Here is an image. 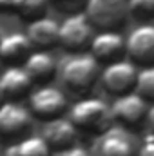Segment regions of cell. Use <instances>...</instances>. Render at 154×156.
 Returning <instances> with one entry per match:
<instances>
[{
    "label": "cell",
    "instance_id": "cell-23",
    "mask_svg": "<svg viewBox=\"0 0 154 156\" xmlns=\"http://www.w3.org/2000/svg\"><path fill=\"white\" fill-rule=\"evenodd\" d=\"M53 156H89V153L80 147V145H75V147H69L65 151H60V153H54Z\"/></svg>",
    "mask_w": 154,
    "mask_h": 156
},
{
    "label": "cell",
    "instance_id": "cell-16",
    "mask_svg": "<svg viewBox=\"0 0 154 156\" xmlns=\"http://www.w3.org/2000/svg\"><path fill=\"white\" fill-rule=\"evenodd\" d=\"M31 44L24 33H9L0 38V60L5 64H20L33 53Z\"/></svg>",
    "mask_w": 154,
    "mask_h": 156
},
{
    "label": "cell",
    "instance_id": "cell-19",
    "mask_svg": "<svg viewBox=\"0 0 154 156\" xmlns=\"http://www.w3.org/2000/svg\"><path fill=\"white\" fill-rule=\"evenodd\" d=\"M134 93L142 96L145 102L147 100L154 102V66H145L142 71H138Z\"/></svg>",
    "mask_w": 154,
    "mask_h": 156
},
{
    "label": "cell",
    "instance_id": "cell-6",
    "mask_svg": "<svg viewBox=\"0 0 154 156\" xmlns=\"http://www.w3.org/2000/svg\"><path fill=\"white\" fill-rule=\"evenodd\" d=\"M91 40H93V27L83 13L69 15L58 26V44L71 53L82 51L85 45L91 44Z\"/></svg>",
    "mask_w": 154,
    "mask_h": 156
},
{
    "label": "cell",
    "instance_id": "cell-11",
    "mask_svg": "<svg viewBox=\"0 0 154 156\" xmlns=\"http://www.w3.org/2000/svg\"><path fill=\"white\" fill-rule=\"evenodd\" d=\"M76 136L78 131L76 127L69 122V118H54L45 122L44 129H42V140L45 142V145L51 149V153H60L65 151L69 147L76 145Z\"/></svg>",
    "mask_w": 154,
    "mask_h": 156
},
{
    "label": "cell",
    "instance_id": "cell-12",
    "mask_svg": "<svg viewBox=\"0 0 154 156\" xmlns=\"http://www.w3.org/2000/svg\"><path fill=\"white\" fill-rule=\"evenodd\" d=\"M91 56L100 64H113L121 60L125 53V40L118 31H100L91 40Z\"/></svg>",
    "mask_w": 154,
    "mask_h": 156
},
{
    "label": "cell",
    "instance_id": "cell-2",
    "mask_svg": "<svg viewBox=\"0 0 154 156\" xmlns=\"http://www.w3.org/2000/svg\"><path fill=\"white\" fill-rule=\"evenodd\" d=\"M60 76L69 91L82 94L87 93L100 78V64L91 55L78 53L64 62Z\"/></svg>",
    "mask_w": 154,
    "mask_h": 156
},
{
    "label": "cell",
    "instance_id": "cell-9",
    "mask_svg": "<svg viewBox=\"0 0 154 156\" xmlns=\"http://www.w3.org/2000/svg\"><path fill=\"white\" fill-rule=\"evenodd\" d=\"M147 109L149 105L142 96H138L136 93H127L116 96L114 104L111 105V116L123 127H136L145 120Z\"/></svg>",
    "mask_w": 154,
    "mask_h": 156
},
{
    "label": "cell",
    "instance_id": "cell-17",
    "mask_svg": "<svg viewBox=\"0 0 154 156\" xmlns=\"http://www.w3.org/2000/svg\"><path fill=\"white\" fill-rule=\"evenodd\" d=\"M4 156H53V153L40 136H27L13 142Z\"/></svg>",
    "mask_w": 154,
    "mask_h": 156
},
{
    "label": "cell",
    "instance_id": "cell-22",
    "mask_svg": "<svg viewBox=\"0 0 154 156\" xmlns=\"http://www.w3.org/2000/svg\"><path fill=\"white\" fill-rule=\"evenodd\" d=\"M136 156H154V134L147 133L143 136V144L142 147H138V154Z\"/></svg>",
    "mask_w": 154,
    "mask_h": 156
},
{
    "label": "cell",
    "instance_id": "cell-15",
    "mask_svg": "<svg viewBox=\"0 0 154 156\" xmlns=\"http://www.w3.org/2000/svg\"><path fill=\"white\" fill-rule=\"evenodd\" d=\"M31 47H38V49H51L54 45H58V24L49 18L44 16L35 22H29L27 31L24 33Z\"/></svg>",
    "mask_w": 154,
    "mask_h": 156
},
{
    "label": "cell",
    "instance_id": "cell-5",
    "mask_svg": "<svg viewBox=\"0 0 154 156\" xmlns=\"http://www.w3.org/2000/svg\"><path fill=\"white\" fill-rule=\"evenodd\" d=\"M33 127L31 113L18 102H4L0 105V138L18 142Z\"/></svg>",
    "mask_w": 154,
    "mask_h": 156
},
{
    "label": "cell",
    "instance_id": "cell-10",
    "mask_svg": "<svg viewBox=\"0 0 154 156\" xmlns=\"http://www.w3.org/2000/svg\"><path fill=\"white\" fill-rule=\"evenodd\" d=\"M125 53L132 62L151 66L154 64V26L142 24L134 27L125 40Z\"/></svg>",
    "mask_w": 154,
    "mask_h": 156
},
{
    "label": "cell",
    "instance_id": "cell-14",
    "mask_svg": "<svg viewBox=\"0 0 154 156\" xmlns=\"http://www.w3.org/2000/svg\"><path fill=\"white\" fill-rule=\"evenodd\" d=\"M24 71L27 73V76L31 78L33 85L35 83L45 85L56 75V60L47 51H35V53H31L26 58Z\"/></svg>",
    "mask_w": 154,
    "mask_h": 156
},
{
    "label": "cell",
    "instance_id": "cell-25",
    "mask_svg": "<svg viewBox=\"0 0 154 156\" xmlns=\"http://www.w3.org/2000/svg\"><path fill=\"white\" fill-rule=\"evenodd\" d=\"M16 0H0V11L2 13H13Z\"/></svg>",
    "mask_w": 154,
    "mask_h": 156
},
{
    "label": "cell",
    "instance_id": "cell-26",
    "mask_svg": "<svg viewBox=\"0 0 154 156\" xmlns=\"http://www.w3.org/2000/svg\"><path fill=\"white\" fill-rule=\"evenodd\" d=\"M4 102H5V98H4V94H2V91H0V105H2Z\"/></svg>",
    "mask_w": 154,
    "mask_h": 156
},
{
    "label": "cell",
    "instance_id": "cell-18",
    "mask_svg": "<svg viewBox=\"0 0 154 156\" xmlns=\"http://www.w3.org/2000/svg\"><path fill=\"white\" fill-rule=\"evenodd\" d=\"M47 7H49V0H16L13 13H16L24 20L35 22L45 16Z\"/></svg>",
    "mask_w": 154,
    "mask_h": 156
},
{
    "label": "cell",
    "instance_id": "cell-20",
    "mask_svg": "<svg viewBox=\"0 0 154 156\" xmlns=\"http://www.w3.org/2000/svg\"><path fill=\"white\" fill-rule=\"evenodd\" d=\"M129 15L138 18H151L154 16V0H127Z\"/></svg>",
    "mask_w": 154,
    "mask_h": 156
},
{
    "label": "cell",
    "instance_id": "cell-3",
    "mask_svg": "<svg viewBox=\"0 0 154 156\" xmlns=\"http://www.w3.org/2000/svg\"><path fill=\"white\" fill-rule=\"evenodd\" d=\"M93 29L116 31L129 18L127 0H85L83 11Z\"/></svg>",
    "mask_w": 154,
    "mask_h": 156
},
{
    "label": "cell",
    "instance_id": "cell-1",
    "mask_svg": "<svg viewBox=\"0 0 154 156\" xmlns=\"http://www.w3.org/2000/svg\"><path fill=\"white\" fill-rule=\"evenodd\" d=\"M69 122L76 131L102 134L111 127V107L100 98H82L71 107Z\"/></svg>",
    "mask_w": 154,
    "mask_h": 156
},
{
    "label": "cell",
    "instance_id": "cell-24",
    "mask_svg": "<svg viewBox=\"0 0 154 156\" xmlns=\"http://www.w3.org/2000/svg\"><path fill=\"white\" fill-rule=\"evenodd\" d=\"M145 123H147V127H149V133H152V134H154V105H151V107L147 109Z\"/></svg>",
    "mask_w": 154,
    "mask_h": 156
},
{
    "label": "cell",
    "instance_id": "cell-7",
    "mask_svg": "<svg viewBox=\"0 0 154 156\" xmlns=\"http://www.w3.org/2000/svg\"><path fill=\"white\" fill-rule=\"evenodd\" d=\"M136 75H138V69L129 60H118L113 64H107L103 71H100L103 89L114 96L131 93L136 83Z\"/></svg>",
    "mask_w": 154,
    "mask_h": 156
},
{
    "label": "cell",
    "instance_id": "cell-4",
    "mask_svg": "<svg viewBox=\"0 0 154 156\" xmlns=\"http://www.w3.org/2000/svg\"><path fill=\"white\" fill-rule=\"evenodd\" d=\"M67 109V98L65 94L51 85H40L29 96V113L31 116H37L40 120H54L64 115Z\"/></svg>",
    "mask_w": 154,
    "mask_h": 156
},
{
    "label": "cell",
    "instance_id": "cell-8",
    "mask_svg": "<svg viewBox=\"0 0 154 156\" xmlns=\"http://www.w3.org/2000/svg\"><path fill=\"white\" fill-rule=\"evenodd\" d=\"M98 156H136L138 145L134 138L123 127H109L105 133L100 134L96 144Z\"/></svg>",
    "mask_w": 154,
    "mask_h": 156
},
{
    "label": "cell",
    "instance_id": "cell-21",
    "mask_svg": "<svg viewBox=\"0 0 154 156\" xmlns=\"http://www.w3.org/2000/svg\"><path fill=\"white\" fill-rule=\"evenodd\" d=\"M49 4H53L58 11L73 15V13H80L78 9L85 5V0H49Z\"/></svg>",
    "mask_w": 154,
    "mask_h": 156
},
{
    "label": "cell",
    "instance_id": "cell-13",
    "mask_svg": "<svg viewBox=\"0 0 154 156\" xmlns=\"http://www.w3.org/2000/svg\"><path fill=\"white\" fill-rule=\"evenodd\" d=\"M33 89V82L24 71V67L11 66L0 75V91L5 102H18L27 96Z\"/></svg>",
    "mask_w": 154,
    "mask_h": 156
}]
</instances>
